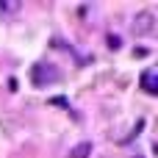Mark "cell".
Here are the masks:
<instances>
[{
  "instance_id": "277c9868",
  "label": "cell",
  "mask_w": 158,
  "mask_h": 158,
  "mask_svg": "<svg viewBox=\"0 0 158 158\" xmlns=\"http://www.w3.org/2000/svg\"><path fill=\"white\" fill-rule=\"evenodd\" d=\"M89 156H92V142H81V144H75L72 153H69V158H89Z\"/></svg>"
},
{
  "instance_id": "8992f818",
  "label": "cell",
  "mask_w": 158,
  "mask_h": 158,
  "mask_svg": "<svg viewBox=\"0 0 158 158\" xmlns=\"http://www.w3.org/2000/svg\"><path fill=\"white\" fill-rule=\"evenodd\" d=\"M50 103H53V106H58V108H64V106H67V100H64V97H53Z\"/></svg>"
},
{
  "instance_id": "3957f363",
  "label": "cell",
  "mask_w": 158,
  "mask_h": 158,
  "mask_svg": "<svg viewBox=\"0 0 158 158\" xmlns=\"http://www.w3.org/2000/svg\"><path fill=\"white\" fill-rule=\"evenodd\" d=\"M142 89L147 94H158V69L156 67H147L142 72Z\"/></svg>"
},
{
  "instance_id": "5b68a950",
  "label": "cell",
  "mask_w": 158,
  "mask_h": 158,
  "mask_svg": "<svg viewBox=\"0 0 158 158\" xmlns=\"http://www.w3.org/2000/svg\"><path fill=\"white\" fill-rule=\"evenodd\" d=\"M108 47H111V50H119V47H122V39L111 33V36H108Z\"/></svg>"
},
{
  "instance_id": "7a4b0ae2",
  "label": "cell",
  "mask_w": 158,
  "mask_h": 158,
  "mask_svg": "<svg viewBox=\"0 0 158 158\" xmlns=\"http://www.w3.org/2000/svg\"><path fill=\"white\" fill-rule=\"evenodd\" d=\"M156 28V17L150 14V11H142V14H136V19H133V33H150Z\"/></svg>"
},
{
  "instance_id": "6da1fadb",
  "label": "cell",
  "mask_w": 158,
  "mask_h": 158,
  "mask_svg": "<svg viewBox=\"0 0 158 158\" xmlns=\"http://www.w3.org/2000/svg\"><path fill=\"white\" fill-rule=\"evenodd\" d=\"M61 78V69L56 64H47V61H36L33 69H31V83L33 86H47V83H56Z\"/></svg>"
}]
</instances>
